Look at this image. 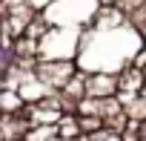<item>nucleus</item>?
<instances>
[{
    "instance_id": "nucleus-3",
    "label": "nucleus",
    "mask_w": 146,
    "mask_h": 141,
    "mask_svg": "<svg viewBox=\"0 0 146 141\" xmlns=\"http://www.w3.org/2000/svg\"><path fill=\"white\" fill-rule=\"evenodd\" d=\"M123 26H129V17H126L117 6H112V3H100L98 12H95V17H92V23H89V29L98 32V35L117 32V29H123Z\"/></svg>"
},
{
    "instance_id": "nucleus-5",
    "label": "nucleus",
    "mask_w": 146,
    "mask_h": 141,
    "mask_svg": "<svg viewBox=\"0 0 146 141\" xmlns=\"http://www.w3.org/2000/svg\"><path fill=\"white\" fill-rule=\"evenodd\" d=\"M17 95H20V101L26 104V107H32V104H40L43 98H49L52 95V89L35 75V72H29L23 81H20V87H17Z\"/></svg>"
},
{
    "instance_id": "nucleus-4",
    "label": "nucleus",
    "mask_w": 146,
    "mask_h": 141,
    "mask_svg": "<svg viewBox=\"0 0 146 141\" xmlns=\"http://www.w3.org/2000/svg\"><path fill=\"white\" fill-rule=\"evenodd\" d=\"M117 72H86V98H115Z\"/></svg>"
},
{
    "instance_id": "nucleus-14",
    "label": "nucleus",
    "mask_w": 146,
    "mask_h": 141,
    "mask_svg": "<svg viewBox=\"0 0 146 141\" xmlns=\"http://www.w3.org/2000/svg\"><path fill=\"white\" fill-rule=\"evenodd\" d=\"M6 141H23V138H6Z\"/></svg>"
},
{
    "instance_id": "nucleus-6",
    "label": "nucleus",
    "mask_w": 146,
    "mask_h": 141,
    "mask_svg": "<svg viewBox=\"0 0 146 141\" xmlns=\"http://www.w3.org/2000/svg\"><path fill=\"white\" fill-rule=\"evenodd\" d=\"M146 87V78H143V69L126 63L120 72H117V92H126V95H140Z\"/></svg>"
},
{
    "instance_id": "nucleus-9",
    "label": "nucleus",
    "mask_w": 146,
    "mask_h": 141,
    "mask_svg": "<svg viewBox=\"0 0 146 141\" xmlns=\"http://www.w3.org/2000/svg\"><path fill=\"white\" fill-rule=\"evenodd\" d=\"M26 104L20 101L17 89H0V115H23Z\"/></svg>"
},
{
    "instance_id": "nucleus-8",
    "label": "nucleus",
    "mask_w": 146,
    "mask_h": 141,
    "mask_svg": "<svg viewBox=\"0 0 146 141\" xmlns=\"http://www.w3.org/2000/svg\"><path fill=\"white\" fill-rule=\"evenodd\" d=\"M57 138H63V141H80V138H83V130H80L78 115L66 112V115L57 121Z\"/></svg>"
},
{
    "instance_id": "nucleus-13",
    "label": "nucleus",
    "mask_w": 146,
    "mask_h": 141,
    "mask_svg": "<svg viewBox=\"0 0 146 141\" xmlns=\"http://www.w3.org/2000/svg\"><path fill=\"white\" fill-rule=\"evenodd\" d=\"M52 3H54V0H29V6H32L35 12H46Z\"/></svg>"
},
{
    "instance_id": "nucleus-12",
    "label": "nucleus",
    "mask_w": 146,
    "mask_h": 141,
    "mask_svg": "<svg viewBox=\"0 0 146 141\" xmlns=\"http://www.w3.org/2000/svg\"><path fill=\"white\" fill-rule=\"evenodd\" d=\"M86 141H123V135H120V132H115V130H109V127H103L100 132L89 135Z\"/></svg>"
},
{
    "instance_id": "nucleus-16",
    "label": "nucleus",
    "mask_w": 146,
    "mask_h": 141,
    "mask_svg": "<svg viewBox=\"0 0 146 141\" xmlns=\"http://www.w3.org/2000/svg\"><path fill=\"white\" fill-rule=\"evenodd\" d=\"M140 141H146V138H140Z\"/></svg>"
},
{
    "instance_id": "nucleus-7",
    "label": "nucleus",
    "mask_w": 146,
    "mask_h": 141,
    "mask_svg": "<svg viewBox=\"0 0 146 141\" xmlns=\"http://www.w3.org/2000/svg\"><path fill=\"white\" fill-rule=\"evenodd\" d=\"M60 95L66 101H72V104H78L80 98H86V72H83V69H78V72L69 78V84L60 89Z\"/></svg>"
},
{
    "instance_id": "nucleus-1",
    "label": "nucleus",
    "mask_w": 146,
    "mask_h": 141,
    "mask_svg": "<svg viewBox=\"0 0 146 141\" xmlns=\"http://www.w3.org/2000/svg\"><path fill=\"white\" fill-rule=\"evenodd\" d=\"M80 32L69 26H49L37 43V60H75L80 49Z\"/></svg>"
},
{
    "instance_id": "nucleus-10",
    "label": "nucleus",
    "mask_w": 146,
    "mask_h": 141,
    "mask_svg": "<svg viewBox=\"0 0 146 141\" xmlns=\"http://www.w3.org/2000/svg\"><path fill=\"white\" fill-rule=\"evenodd\" d=\"M57 138V127H29L23 141H54Z\"/></svg>"
},
{
    "instance_id": "nucleus-2",
    "label": "nucleus",
    "mask_w": 146,
    "mask_h": 141,
    "mask_svg": "<svg viewBox=\"0 0 146 141\" xmlns=\"http://www.w3.org/2000/svg\"><path fill=\"white\" fill-rule=\"evenodd\" d=\"M75 72H78V63L75 60H37V66H35V75L52 92H60Z\"/></svg>"
},
{
    "instance_id": "nucleus-11",
    "label": "nucleus",
    "mask_w": 146,
    "mask_h": 141,
    "mask_svg": "<svg viewBox=\"0 0 146 141\" xmlns=\"http://www.w3.org/2000/svg\"><path fill=\"white\" fill-rule=\"evenodd\" d=\"M123 112H126V118H129V121H137V124H140V121H146V101H143V95H137L132 104H126V107H123Z\"/></svg>"
},
{
    "instance_id": "nucleus-15",
    "label": "nucleus",
    "mask_w": 146,
    "mask_h": 141,
    "mask_svg": "<svg viewBox=\"0 0 146 141\" xmlns=\"http://www.w3.org/2000/svg\"><path fill=\"white\" fill-rule=\"evenodd\" d=\"M143 78H146V66H143Z\"/></svg>"
}]
</instances>
